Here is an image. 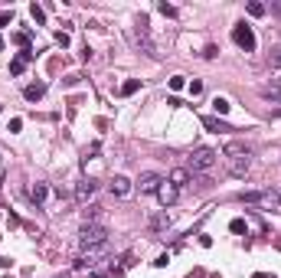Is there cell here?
Here are the masks:
<instances>
[{"mask_svg": "<svg viewBox=\"0 0 281 278\" xmlns=\"http://www.w3.org/2000/svg\"><path fill=\"white\" fill-rule=\"evenodd\" d=\"M222 157H226V167L232 177H245L252 170V144L245 141H229L226 151H222Z\"/></svg>", "mask_w": 281, "mask_h": 278, "instance_id": "obj_1", "label": "cell"}, {"mask_svg": "<svg viewBox=\"0 0 281 278\" xmlns=\"http://www.w3.org/2000/svg\"><path fill=\"white\" fill-rule=\"evenodd\" d=\"M105 242H108V226H105V222H88V226H82V232H78V246H82V252L105 249Z\"/></svg>", "mask_w": 281, "mask_h": 278, "instance_id": "obj_2", "label": "cell"}, {"mask_svg": "<svg viewBox=\"0 0 281 278\" xmlns=\"http://www.w3.org/2000/svg\"><path fill=\"white\" fill-rule=\"evenodd\" d=\"M219 164V154L212 147H196L193 157H190V170L193 174H212V167Z\"/></svg>", "mask_w": 281, "mask_h": 278, "instance_id": "obj_3", "label": "cell"}, {"mask_svg": "<svg viewBox=\"0 0 281 278\" xmlns=\"http://www.w3.org/2000/svg\"><path fill=\"white\" fill-rule=\"evenodd\" d=\"M242 203H258L265 209H275V207H281V193L278 190H249V193H242Z\"/></svg>", "mask_w": 281, "mask_h": 278, "instance_id": "obj_4", "label": "cell"}, {"mask_svg": "<svg viewBox=\"0 0 281 278\" xmlns=\"http://www.w3.org/2000/svg\"><path fill=\"white\" fill-rule=\"evenodd\" d=\"M232 40H235V46H242L245 53H252V49H255V33H252L249 23H235L232 26Z\"/></svg>", "mask_w": 281, "mask_h": 278, "instance_id": "obj_5", "label": "cell"}, {"mask_svg": "<svg viewBox=\"0 0 281 278\" xmlns=\"http://www.w3.org/2000/svg\"><path fill=\"white\" fill-rule=\"evenodd\" d=\"M102 252H105V249H92V252H82V255L75 259V269H78V272H95L98 265H102Z\"/></svg>", "mask_w": 281, "mask_h": 278, "instance_id": "obj_6", "label": "cell"}, {"mask_svg": "<svg viewBox=\"0 0 281 278\" xmlns=\"http://www.w3.org/2000/svg\"><path fill=\"white\" fill-rule=\"evenodd\" d=\"M160 183H164V177L154 174V170H147V174L138 177V190L140 193H157V190H160Z\"/></svg>", "mask_w": 281, "mask_h": 278, "instance_id": "obj_7", "label": "cell"}, {"mask_svg": "<svg viewBox=\"0 0 281 278\" xmlns=\"http://www.w3.org/2000/svg\"><path fill=\"white\" fill-rule=\"evenodd\" d=\"M157 197H160V203H164V207H173V203H177V197H180V190L173 187L170 180H164V183H160V190H157Z\"/></svg>", "mask_w": 281, "mask_h": 278, "instance_id": "obj_8", "label": "cell"}, {"mask_svg": "<svg viewBox=\"0 0 281 278\" xmlns=\"http://www.w3.org/2000/svg\"><path fill=\"white\" fill-rule=\"evenodd\" d=\"M95 190H98V183H95V180H78V187H75V200H78V203H88V200L95 197Z\"/></svg>", "mask_w": 281, "mask_h": 278, "instance_id": "obj_9", "label": "cell"}, {"mask_svg": "<svg viewBox=\"0 0 281 278\" xmlns=\"http://www.w3.org/2000/svg\"><path fill=\"white\" fill-rule=\"evenodd\" d=\"M108 190L115 193V197H128V193H131V180L118 174V177H111V180H108Z\"/></svg>", "mask_w": 281, "mask_h": 278, "instance_id": "obj_10", "label": "cell"}, {"mask_svg": "<svg viewBox=\"0 0 281 278\" xmlns=\"http://www.w3.org/2000/svg\"><path fill=\"white\" fill-rule=\"evenodd\" d=\"M33 59V49H23V53H16V59L10 63V72L13 75H23V69H26V63Z\"/></svg>", "mask_w": 281, "mask_h": 278, "instance_id": "obj_11", "label": "cell"}, {"mask_svg": "<svg viewBox=\"0 0 281 278\" xmlns=\"http://www.w3.org/2000/svg\"><path fill=\"white\" fill-rule=\"evenodd\" d=\"M262 98L265 102H281V79H272L265 88H262Z\"/></svg>", "mask_w": 281, "mask_h": 278, "instance_id": "obj_12", "label": "cell"}, {"mask_svg": "<svg viewBox=\"0 0 281 278\" xmlns=\"http://www.w3.org/2000/svg\"><path fill=\"white\" fill-rule=\"evenodd\" d=\"M23 95H26V102H39V98L46 95V85H43V82H33V85L23 88Z\"/></svg>", "mask_w": 281, "mask_h": 278, "instance_id": "obj_13", "label": "cell"}, {"mask_svg": "<svg viewBox=\"0 0 281 278\" xmlns=\"http://www.w3.org/2000/svg\"><path fill=\"white\" fill-rule=\"evenodd\" d=\"M102 216H105V209H102V207H95V203L82 209V219H85V226H88V222H102Z\"/></svg>", "mask_w": 281, "mask_h": 278, "instance_id": "obj_14", "label": "cell"}, {"mask_svg": "<svg viewBox=\"0 0 281 278\" xmlns=\"http://www.w3.org/2000/svg\"><path fill=\"white\" fill-rule=\"evenodd\" d=\"M203 128H210V131H216V135H219V131H232L222 118H212V115H206V118H203Z\"/></svg>", "mask_w": 281, "mask_h": 278, "instance_id": "obj_15", "label": "cell"}, {"mask_svg": "<svg viewBox=\"0 0 281 278\" xmlns=\"http://www.w3.org/2000/svg\"><path fill=\"white\" fill-rule=\"evenodd\" d=\"M46 197H49V187H46V183H33V187H30V200H33V203H43Z\"/></svg>", "mask_w": 281, "mask_h": 278, "instance_id": "obj_16", "label": "cell"}, {"mask_svg": "<svg viewBox=\"0 0 281 278\" xmlns=\"http://www.w3.org/2000/svg\"><path fill=\"white\" fill-rule=\"evenodd\" d=\"M167 226H170V216H167V213H157V216H150V229H154V232H164Z\"/></svg>", "mask_w": 281, "mask_h": 278, "instance_id": "obj_17", "label": "cell"}, {"mask_svg": "<svg viewBox=\"0 0 281 278\" xmlns=\"http://www.w3.org/2000/svg\"><path fill=\"white\" fill-rule=\"evenodd\" d=\"M170 183L177 187V190H180V187H187V183H190V170H183V167H180V170H173V174H170Z\"/></svg>", "mask_w": 281, "mask_h": 278, "instance_id": "obj_18", "label": "cell"}, {"mask_svg": "<svg viewBox=\"0 0 281 278\" xmlns=\"http://www.w3.org/2000/svg\"><path fill=\"white\" fill-rule=\"evenodd\" d=\"M229 108H232V105H229V102H226V98H219V95H216V98H212V111H216L219 118H222V115H229Z\"/></svg>", "mask_w": 281, "mask_h": 278, "instance_id": "obj_19", "label": "cell"}, {"mask_svg": "<svg viewBox=\"0 0 281 278\" xmlns=\"http://www.w3.org/2000/svg\"><path fill=\"white\" fill-rule=\"evenodd\" d=\"M245 10H249V16H265L268 13V7H265V3H258V0H252Z\"/></svg>", "mask_w": 281, "mask_h": 278, "instance_id": "obj_20", "label": "cell"}, {"mask_svg": "<svg viewBox=\"0 0 281 278\" xmlns=\"http://www.w3.org/2000/svg\"><path fill=\"white\" fill-rule=\"evenodd\" d=\"M268 66H272V69H281V43L268 53Z\"/></svg>", "mask_w": 281, "mask_h": 278, "instance_id": "obj_21", "label": "cell"}, {"mask_svg": "<svg viewBox=\"0 0 281 278\" xmlns=\"http://www.w3.org/2000/svg\"><path fill=\"white\" fill-rule=\"evenodd\" d=\"M138 88H140V82H138V79H128L125 85H121V95H134Z\"/></svg>", "mask_w": 281, "mask_h": 278, "instance_id": "obj_22", "label": "cell"}, {"mask_svg": "<svg viewBox=\"0 0 281 278\" xmlns=\"http://www.w3.org/2000/svg\"><path fill=\"white\" fill-rule=\"evenodd\" d=\"M30 13H33V20H36V23H43V20H46V10L39 7V3H33V7H30Z\"/></svg>", "mask_w": 281, "mask_h": 278, "instance_id": "obj_23", "label": "cell"}, {"mask_svg": "<svg viewBox=\"0 0 281 278\" xmlns=\"http://www.w3.org/2000/svg\"><path fill=\"white\" fill-rule=\"evenodd\" d=\"M157 10L164 16H177V7H170V3H157Z\"/></svg>", "mask_w": 281, "mask_h": 278, "instance_id": "obj_24", "label": "cell"}, {"mask_svg": "<svg viewBox=\"0 0 281 278\" xmlns=\"http://www.w3.org/2000/svg\"><path fill=\"white\" fill-rule=\"evenodd\" d=\"M13 40H16V43H20V46H23V49H30V33H16Z\"/></svg>", "mask_w": 281, "mask_h": 278, "instance_id": "obj_25", "label": "cell"}, {"mask_svg": "<svg viewBox=\"0 0 281 278\" xmlns=\"http://www.w3.org/2000/svg\"><path fill=\"white\" fill-rule=\"evenodd\" d=\"M183 85H187V82H183V75H173V79H170V88H173V92H180Z\"/></svg>", "mask_w": 281, "mask_h": 278, "instance_id": "obj_26", "label": "cell"}, {"mask_svg": "<svg viewBox=\"0 0 281 278\" xmlns=\"http://www.w3.org/2000/svg\"><path fill=\"white\" fill-rule=\"evenodd\" d=\"M10 20H13V13H10V10H0V26H7Z\"/></svg>", "mask_w": 281, "mask_h": 278, "instance_id": "obj_27", "label": "cell"}, {"mask_svg": "<svg viewBox=\"0 0 281 278\" xmlns=\"http://www.w3.org/2000/svg\"><path fill=\"white\" fill-rule=\"evenodd\" d=\"M229 229H232V232H245V222L242 219H232V226H229Z\"/></svg>", "mask_w": 281, "mask_h": 278, "instance_id": "obj_28", "label": "cell"}, {"mask_svg": "<svg viewBox=\"0 0 281 278\" xmlns=\"http://www.w3.org/2000/svg\"><path fill=\"white\" fill-rule=\"evenodd\" d=\"M203 92V82H190V95H200Z\"/></svg>", "mask_w": 281, "mask_h": 278, "instance_id": "obj_29", "label": "cell"}, {"mask_svg": "<svg viewBox=\"0 0 281 278\" xmlns=\"http://www.w3.org/2000/svg\"><path fill=\"white\" fill-rule=\"evenodd\" d=\"M203 56H206V59H216L219 49H216V46H206V49H203Z\"/></svg>", "mask_w": 281, "mask_h": 278, "instance_id": "obj_30", "label": "cell"}, {"mask_svg": "<svg viewBox=\"0 0 281 278\" xmlns=\"http://www.w3.org/2000/svg\"><path fill=\"white\" fill-rule=\"evenodd\" d=\"M92 278H111V272H102V269H95V272H92Z\"/></svg>", "mask_w": 281, "mask_h": 278, "instance_id": "obj_31", "label": "cell"}, {"mask_svg": "<svg viewBox=\"0 0 281 278\" xmlns=\"http://www.w3.org/2000/svg\"><path fill=\"white\" fill-rule=\"evenodd\" d=\"M272 13H278V16H281V3H272Z\"/></svg>", "mask_w": 281, "mask_h": 278, "instance_id": "obj_32", "label": "cell"}, {"mask_svg": "<svg viewBox=\"0 0 281 278\" xmlns=\"http://www.w3.org/2000/svg\"><path fill=\"white\" fill-rule=\"evenodd\" d=\"M275 118H281V108H275Z\"/></svg>", "mask_w": 281, "mask_h": 278, "instance_id": "obj_33", "label": "cell"}, {"mask_svg": "<svg viewBox=\"0 0 281 278\" xmlns=\"http://www.w3.org/2000/svg\"><path fill=\"white\" fill-rule=\"evenodd\" d=\"M3 265H7V259H0V269H3Z\"/></svg>", "mask_w": 281, "mask_h": 278, "instance_id": "obj_34", "label": "cell"}, {"mask_svg": "<svg viewBox=\"0 0 281 278\" xmlns=\"http://www.w3.org/2000/svg\"><path fill=\"white\" fill-rule=\"evenodd\" d=\"M0 49H3V40H0Z\"/></svg>", "mask_w": 281, "mask_h": 278, "instance_id": "obj_35", "label": "cell"}, {"mask_svg": "<svg viewBox=\"0 0 281 278\" xmlns=\"http://www.w3.org/2000/svg\"><path fill=\"white\" fill-rule=\"evenodd\" d=\"M0 183H3V174H0Z\"/></svg>", "mask_w": 281, "mask_h": 278, "instance_id": "obj_36", "label": "cell"}, {"mask_svg": "<svg viewBox=\"0 0 281 278\" xmlns=\"http://www.w3.org/2000/svg\"><path fill=\"white\" fill-rule=\"evenodd\" d=\"M0 160H3V157H0Z\"/></svg>", "mask_w": 281, "mask_h": 278, "instance_id": "obj_37", "label": "cell"}]
</instances>
